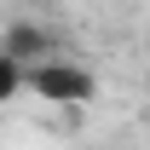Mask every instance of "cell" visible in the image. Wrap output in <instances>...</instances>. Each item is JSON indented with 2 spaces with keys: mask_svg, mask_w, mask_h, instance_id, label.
Listing matches in <instances>:
<instances>
[{
  "mask_svg": "<svg viewBox=\"0 0 150 150\" xmlns=\"http://www.w3.org/2000/svg\"><path fill=\"white\" fill-rule=\"evenodd\" d=\"M0 52H12L23 69H29V64H40V58H52V52H58V35L46 29V23L18 18V23H6V29H0Z\"/></svg>",
  "mask_w": 150,
  "mask_h": 150,
  "instance_id": "2",
  "label": "cell"
},
{
  "mask_svg": "<svg viewBox=\"0 0 150 150\" xmlns=\"http://www.w3.org/2000/svg\"><path fill=\"white\" fill-rule=\"evenodd\" d=\"M23 75H29V69H23L18 58H12V52H0V104H12V98L23 93Z\"/></svg>",
  "mask_w": 150,
  "mask_h": 150,
  "instance_id": "3",
  "label": "cell"
},
{
  "mask_svg": "<svg viewBox=\"0 0 150 150\" xmlns=\"http://www.w3.org/2000/svg\"><path fill=\"white\" fill-rule=\"evenodd\" d=\"M23 93H35L40 104H58V110H75V104H93L98 98V75L81 69V64H69L64 52H52V58H40V64H29Z\"/></svg>",
  "mask_w": 150,
  "mask_h": 150,
  "instance_id": "1",
  "label": "cell"
}]
</instances>
